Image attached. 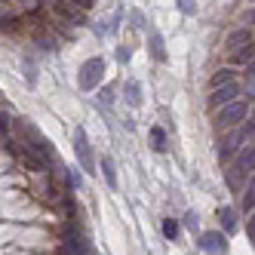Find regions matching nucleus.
<instances>
[{"label": "nucleus", "instance_id": "nucleus-1", "mask_svg": "<svg viewBox=\"0 0 255 255\" xmlns=\"http://www.w3.org/2000/svg\"><path fill=\"white\" fill-rule=\"evenodd\" d=\"M252 132H255V123H252V120H249V123H246V120L237 123L234 129L222 138V144H218V157H222V163L231 160L237 151L243 148V144H249V141H252Z\"/></svg>", "mask_w": 255, "mask_h": 255}, {"label": "nucleus", "instance_id": "nucleus-2", "mask_svg": "<svg viewBox=\"0 0 255 255\" xmlns=\"http://www.w3.org/2000/svg\"><path fill=\"white\" fill-rule=\"evenodd\" d=\"M215 126L218 129H234L237 123H243L246 120V114H249V105L246 102H240V99H234V102H228V105H222V108H215Z\"/></svg>", "mask_w": 255, "mask_h": 255}, {"label": "nucleus", "instance_id": "nucleus-3", "mask_svg": "<svg viewBox=\"0 0 255 255\" xmlns=\"http://www.w3.org/2000/svg\"><path fill=\"white\" fill-rule=\"evenodd\" d=\"M237 160H234V169H231V185L237 188V185H240V181H249L252 175V166H255V151H252V141L249 144H243V148L240 151H237L234 154Z\"/></svg>", "mask_w": 255, "mask_h": 255}, {"label": "nucleus", "instance_id": "nucleus-4", "mask_svg": "<svg viewBox=\"0 0 255 255\" xmlns=\"http://www.w3.org/2000/svg\"><path fill=\"white\" fill-rule=\"evenodd\" d=\"M74 154L80 160V169L86 175H96V154H93V144H89L83 126H77V129H74Z\"/></svg>", "mask_w": 255, "mask_h": 255}, {"label": "nucleus", "instance_id": "nucleus-5", "mask_svg": "<svg viewBox=\"0 0 255 255\" xmlns=\"http://www.w3.org/2000/svg\"><path fill=\"white\" fill-rule=\"evenodd\" d=\"M102 74H105V62H102V59H86V62L80 65V77H77L80 89L93 93V89L102 83Z\"/></svg>", "mask_w": 255, "mask_h": 255}, {"label": "nucleus", "instance_id": "nucleus-6", "mask_svg": "<svg viewBox=\"0 0 255 255\" xmlns=\"http://www.w3.org/2000/svg\"><path fill=\"white\" fill-rule=\"evenodd\" d=\"M65 255H93V246H89V237L80 228H71L65 234V243H62Z\"/></svg>", "mask_w": 255, "mask_h": 255}, {"label": "nucleus", "instance_id": "nucleus-7", "mask_svg": "<svg viewBox=\"0 0 255 255\" xmlns=\"http://www.w3.org/2000/svg\"><path fill=\"white\" fill-rule=\"evenodd\" d=\"M200 249L206 255H225L228 252V237L222 231H203L200 234Z\"/></svg>", "mask_w": 255, "mask_h": 255}, {"label": "nucleus", "instance_id": "nucleus-8", "mask_svg": "<svg viewBox=\"0 0 255 255\" xmlns=\"http://www.w3.org/2000/svg\"><path fill=\"white\" fill-rule=\"evenodd\" d=\"M240 83L237 80H231V83H225V86H215L212 89V96H209V108H222V105H228V102H234V99H240Z\"/></svg>", "mask_w": 255, "mask_h": 255}, {"label": "nucleus", "instance_id": "nucleus-9", "mask_svg": "<svg viewBox=\"0 0 255 255\" xmlns=\"http://www.w3.org/2000/svg\"><path fill=\"white\" fill-rule=\"evenodd\" d=\"M52 9H56V15L68 25H83V9H77L74 3H68V0H52Z\"/></svg>", "mask_w": 255, "mask_h": 255}, {"label": "nucleus", "instance_id": "nucleus-10", "mask_svg": "<svg viewBox=\"0 0 255 255\" xmlns=\"http://www.w3.org/2000/svg\"><path fill=\"white\" fill-rule=\"evenodd\" d=\"M148 52L154 62H166V40H163L160 31H151L148 34Z\"/></svg>", "mask_w": 255, "mask_h": 255}, {"label": "nucleus", "instance_id": "nucleus-11", "mask_svg": "<svg viewBox=\"0 0 255 255\" xmlns=\"http://www.w3.org/2000/svg\"><path fill=\"white\" fill-rule=\"evenodd\" d=\"M22 163H25L28 169H34V172H46V166H49V163H46L37 151H34V148H25V151H22Z\"/></svg>", "mask_w": 255, "mask_h": 255}, {"label": "nucleus", "instance_id": "nucleus-12", "mask_svg": "<svg viewBox=\"0 0 255 255\" xmlns=\"http://www.w3.org/2000/svg\"><path fill=\"white\" fill-rule=\"evenodd\" d=\"M123 96H126V102H129L132 108H138L141 105V83L138 80H126L123 83Z\"/></svg>", "mask_w": 255, "mask_h": 255}, {"label": "nucleus", "instance_id": "nucleus-13", "mask_svg": "<svg viewBox=\"0 0 255 255\" xmlns=\"http://www.w3.org/2000/svg\"><path fill=\"white\" fill-rule=\"evenodd\" d=\"M252 43V28H237L231 37H228V49H237V46H246Z\"/></svg>", "mask_w": 255, "mask_h": 255}, {"label": "nucleus", "instance_id": "nucleus-14", "mask_svg": "<svg viewBox=\"0 0 255 255\" xmlns=\"http://www.w3.org/2000/svg\"><path fill=\"white\" fill-rule=\"evenodd\" d=\"M102 175H105V181H108V188H117V166H114V160L111 157H102Z\"/></svg>", "mask_w": 255, "mask_h": 255}, {"label": "nucleus", "instance_id": "nucleus-15", "mask_svg": "<svg viewBox=\"0 0 255 255\" xmlns=\"http://www.w3.org/2000/svg\"><path fill=\"white\" fill-rule=\"evenodd\" d=\"M148 138H151V144H154V151H157V154L166 151V129H163V126H151Z\"/></svg>", "mask_w": 255, "mask_h": 255}, {"label": "nucleus", "instance_id": "nucleus-16", "mask_svg": "<svg viewBox=\"0 0 255 255\" xmlns=\"http://www.w3.org/2000/svg\"><path fill=\"white\" fill-rule=\"evenodd\" d=\"M218 222H222L225 234L237 231V215H234V209H231V206H222V209H218Z\"/></svg>", "mask_w": 255, "mask_h": 255}, {"label": "nucleus", "instance_id": "nucleus-17", "mask_svg": "<svg viewBox=\"0 0 255 255\" xmlns=\"http://www.w3.org/2000/svg\"><path fill=\"white\" fill-rule=\"evenodd\" d=\"M163 237H166V240H178V234H181V225L175 222V218H163Z\"/></svg>", "mask_w": 255, "mask_h": 255}, {"label": "nucleus", "instance_id": "nucleus-18", "mask_svg": "<svg viewBox=\"0 0 255 255\" xmlns=\"http://www.w3.org/2000/svg\"><path fill=\"white\" fill-rule=\"evenodd\" d=\"M252 206H255V181L249 178V181H246V188H243V209L252 215Z\"/></svg>", "mask_w": 255, "mask_h": 255}, {"label": "nucleus", "instance_id": "nucleus-19", "mask_svg": "<svg viewBox=\"0 0 255 255\" xmlns=\"http://www.w3.org/2000/svg\"><path fill=\"white\" fill-rule=\"evenodd\" d=\"M231 52H234V62H237V65H249V62H252V43L237 46V49H231Z\"/></svg>", "mask_w": 255, "mask_h": 255}, {"label": "nucleus", "instance_id": "nucleus-20", "mask_svg": "<svg viewBox=\"0 0 255 255\" xmlns=\"http://www.w3.org/2000/svg\"><path fill=\"white\" fill-rule=\"evenodd\" d=\"M237 74H234V71L231 68H222V71H215V74H212V89L215 86H225V83H231Z\"/></svg>", "mask_w": 255, "mask_h": 255}, {"label": "nucleus", "instance_id": "nucleus-21", "mask_svg": "<svg viewBox=\"0 0 255 255\" xmlns=\"http://www.w3.org/2000/svg\"><path fill=\"white\" fill-rule=\"evenodd\" d=\"M111 105H114V89H111V86H105L102 93H99V108H105V111H108Z\"/></svg>", "mask_w": 255, "mask_h": 255}, {"label": "nucleus", "instance_id": "nucleus-22", "mask_svg": "<svg viewBox=\"0 0 255 255\" xmlns=\"http://www.w3.org/2000/svg\"><path fill=\"white\" fill-rule=\"evenodd\" d=\"M175 6L185 12V15H194L197 12V0H175Z\"/></svg>", "mask_w": 255, "mask_h": 255}, {"label": "nucleus", "instance_id": "nucleus-23", "mask_svg": "<svg viewBox=\"0 0 255 255\" xmlns=\"http://www.w3.org/2000/svg\"><path fill=\"white\" fill-rule=\"evenodd\" d=\"M129 22H132V28H148V22H144V12H138V9H129Z\"/></svg>", "mask_w": 255, "mask_h": 255}, {"label": "nucleus", "instance_id": "nucleus-24", "mask_svg": "<svg viewBox=\"0 0 255 255\" xmlns=\"http://www.w3.org/2000/svg\"><path fill=\"white\" fill-rule=\"evenodd\" d=\"M68 3H74L77 9H83V12H89V9H93V6H96V0H68Z\"/></svg>", "mask_w": 255, "mask_h": 255}, {"label": "nucleus", "instance_id": "nucleus-25", "mask_svg": "<svg viewBox=\"0 0 255 255\" xmlns=\"http://www.w3.org/2000/svg\"><path fill=\"white\" fill-rule=\"evenodd\" d=\"M25 80H28L31 86L37 83V74H34V65H31V62H25Z\"/></svg>", "mask_w": 255, "mask_h": 255}, {"label": "nucleus", "instance_id": "nucleus-26", "mask_svg": "<svg viewBox=\"0 0 255 255\" xmlns=\"http://www.w3.org/2000/svg\"><path fill=\"white\" fill-rule=\"evenodd\" d=\"M117 59H120V62L126 65V62L132 59V49H129V46H120V49H117Z\"/></svg>", "mask_w": 255, "mask_h": 255}, {"label": "nucleus", "instance_id": "nucleus-27", "mask_svg": "<svg viewBox=\"0 0 255 255\" xmlns=\"http://www.w3.org/2000/svg\"><path fill=\"white\" fill-rule=\"evenodd\" d=\"M68 188H80V175H77V169H68Z\"/></svg>", "mask_w": 255, "mask_h": 255}, {"label": "nucleus", "instance_id": "nucleus-28", "mask_svg": "<svg viewBox=\"0 0 255 255\" xmlns=\"http://www.w3.org/2000/svg\"><path fill=\"white\" fill-rule=\"evenodd\" d=\"M246 237H249V243H255V218L249 215V225H246Z\"/></svg>", "mask_w": 255, "mask_h": 255}, {"label": "nucleus", "instance_id": "nucleus-29", "mask_svg": "<svg viewBox=\"0 0 255 255\" xmlns=\"http://www.w3.org/2000/svg\"><path fill=\"white\" fill-rule=\"evenodd\" d=\"M0 132H9V117L0 114Z\"/></svg>", "mask_w": 255, "mask_h": 255}, {"label": "nucleus", "instance_id": "nucleus-30", "mask_svg": "<svg viewBox=\"0 0 255 255\" xmlns=\"http://www.w3.org/2000/svg\"><path fill=\"white\" fill-rule=\"evenodd\" d=\"M0 28H6V31H15V19H0Z\"/></svg>", "mask_w": 255, "mask_h": 255}]
</instances>
